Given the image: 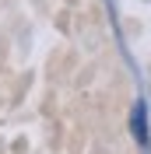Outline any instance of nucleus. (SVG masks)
<instances>
[{
  "mask_svg": "<svg viewBox=\"0 0 151 154\" xmlns=\"http://www.w3.org/2000/svg\"><path fill=\"white\" fill-rule=\"evenodd\" d=\"M133 137H137L141 144H148V105H144V102L133 105Z\"/></svg>",
  "mask_w": 151,
  "mask_h": 154,
  "instance_id": "obj_1",
  "label": "nucleus"
}]
</instances>
